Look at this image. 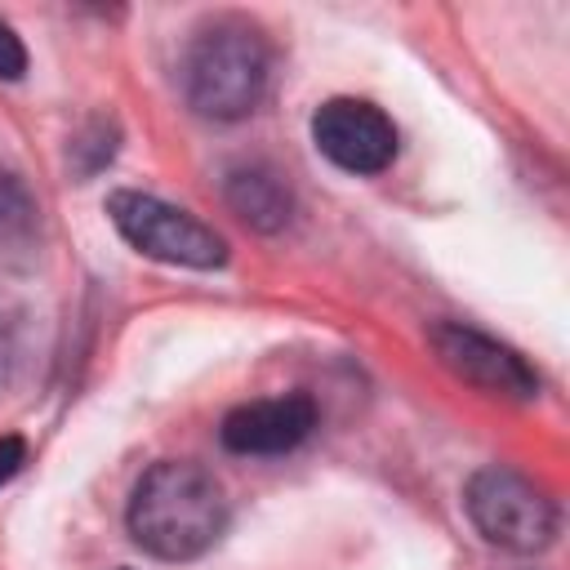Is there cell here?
Listing matches in <instances>:
<instances>
[{
    "label": "cell",
    "mask_w": 570,
    "mask_h": 570,
    "mask_svg": "<svg viewBox=\"0 0 570 570\" xmlns=\"http://www.w3.org/2000/svg\"><path fill=\"white\" fill-rule=\"evenodd\" d=\"M125 525L142 552L160 561H191L223 539L227 494L209 468L187 459H160L138 476Z\"/></svg>",
    "instance_id": "obj_1"
},
{
    "label": "cell",
    "mask_w": 570,
    "mask_h": 570,
    "mask_svg": "<svg viewBox=\"0 0 570 570\" xmlns=\"http://www.w3.org/2000/svg\"><path fill=\"white\" fill-rule=\"evenodd\" d=\"M272 76V49L258 22L240 13L205 18L183 58H178V89L187 107L205 120H240L249 116Z\"/></svg>",
    "instance_id": "obj_2"
},
{
    "label": "cell",
    "mask_w": 570,
    "mask_h": 570,
    "mask_svg": "<svg viewBox=\"0 0 570 570\" xmlns=\"http://www.w3.org/2000/svg\"><path fill=\"white\" fill-rule=\"evenodd\" d=\"M107 218L116 223V232L147 258L156 263H174V267H196V272H214L227 263V245L214 227H205L196 214L147 196V191H111L107 196Z\"/></svg>",
    "instance_id": "obj_3"
},
{
    "label": "cell",
    "mask_w": 570,
    "mask_h": 570,
    "mask_svg": "<svg viewBox=\"0 0 570 570\" xmlns=\"http://www.w3.org/2000/svg\"><path fill=\"white\" fill-rule=\"evenodd\" d=\"M463 508L472 525L508 552H539L557 539V503L512 468H481L463 485Z\"/></svg>",
    "instance_id": "obj_4"
},
{
    "label": "cell",
    "mask_w": 570,
    "mask_h": 570,
    "mask_svg": "<svg viewBox=\"0 0 570 570\" xmlns=\"http://www.w3.org/2000/svg\"><path fill=\"white\" fill-rule=\"evenodd\" d=\"M316 151L347 174H383L396 160V125L365 98H330L312 111Z\"/></svg>",
    "instance_id": "obj_5"
},
{
    "label": "cell",
    "mask_w": 570,
    "mask_h": 570,
    "mask_svg": "<svg viewBox=\"0 0 570 570\" xmlns=\"http://www.w3.org/2000/svg\"><path fill=\"white\" fill-rule=\"evenodd\" d=\"M428 343L436 347V356H441V365L450 374H459L463 383H472L481 392L512 396V401H530L539 392V374L525 365V356L512 352L508 343L472 330V325L436 321L428 330Z\"/></svg>",
    "instance_id": "obj_6"
},
{
    "label": "cell",
    "mask_w": 570,
    "mask_h": 570,
    "mask_svg": "<svg viewBox=\"0 0 570 570\" xmlns=\"http://www.w3.org/2000/svg\"><path fill=\"white\" fill-rule=\"evenodd\" d=\"M312 428H316V401L307 392H285L236 405L223 419L218 436L232 454H289L312 436Z\"/></svg>",
    "instance_id": "obj_7"
},
{
    "label": "cell",
    "mask_w": 570,
    "mask_h": 570,
    "mask_svg": "<svg viewBox=\"0 0 570 570\" xmlns=\"http://www.w3.org/2000/svg\"><path fill=\"white\" fill-rule=\"evenodd\" d=\"M227 205L258 232H276L289 223L294 196L285 187V178L267 165H240L227 174Z\"/></svg>",
    "instance_id": "obj_8"
},
{
    "label": "cell",
    "mask_w": 570,
    "mask_h": 570,
    "mask_svg": "<svg viewBox=\"0 0 570 570\" xmlns=\"http://www.w3.org/2000/svg\"><path fill=\"white\" fill-rule=\"evenodd\" d=\"M36 240H40V209L31 191L13 174H0V267H27Z\"/></svg>",
    "instance_id": "obj_9"
},
{
    "label": "cell",
    "mask_w": 570,
    "mask_h": 570,
    "mask_svg": "<svg viewBox=\"0 0 570 570\" xmlns=\"http://www.w3.org/2000/svg\"><path fill=\"white\" fill-rule=\"evenodd\" d=\"M22 71H27V49L13 36V27L0 18V80H22Z\"/></svg>",
    "instance_id": "obj_10"
},
{
    "label": "cell",
    "mask_w": 570,
    "mask_h": 570,
    "mask_svg": "<svg viewBox=\"0 0 570 570\" xmlns=\"http://www.w3.org/2000/svg\"><path fill=\"white\" fill-rule=\"evenodd\" d=\"M27 463V441L22 436H0V485L13 481Z\"/></svg>",
    "instance_id": "obj_11"
}]
</instances>
